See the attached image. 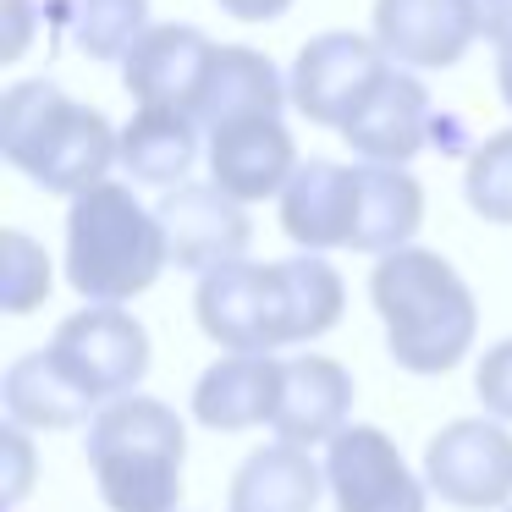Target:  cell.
I'll return each mask as SVG.
<instances>
[{
    "mask_svg": "<svg viewBox=\"0 0 512 512\" xmlns=\"http://www.w3.org/2000/svg\"><path fill=\"white\" fill-rule=\"evenodd\" d=\"M6 457H12V501H23L28 474H34V446H28V430L6 424Z\"/></svg>",
    "mask_w": 512,
    "mask_h": 512,
    "instance_id": "83f0119b",
    "label": "cell"
},
{
    "mask_svg": "<svg viewBox=\"0 0 512 512\" xmlns=\"http://www.w3.org/2000/svg\"><path fill=\"white\" fill-rule=\"evenodd\" d=\"M424 485L463 512L512 507V430L490 413L452 419L424 446Z\"/></svg>",
    "mask_w": 512,
    "mask_h": 512,
    "instance_id": "52a82bcc",
    "label": "cell"
},
{
    "mask_svg": "<svg viewBox=\"0 0 512 512\" xmlns=\"http://www.w3.org/2000/svg\"><path fill=\"white\" fill-rule=\"evenodd\" d=\"M292 0H221V12L237 17V23H276V17H287Z\"/></svg>",
    "mask_w": 512,
    "mask_h": 512,
    "instance_id": "f546056e",
    "label": "cell"
},
{
    "mask_svg": "<svg viewBox=\"0 0 512 512\" xmlns=\"http://www.w3.org/2000/svg\"><path fill=\"white\" fill-rule=\"evenodd\" d=\"M391 78V61L375 39L364 34H314L292 61V105L309 116L314 127H336L342 133L358 111L380 94Z\"/></svg>",
    "mask_w": 512,
    "mask_h": 512,
    "instance_id": "ba28073f",
    "label": "cell"
},
{
    "mask_svg": "<svg viewBox=\"0 0 512 512\" xmlns=\"http://www.w3.org/2000/svg\"><path fill=\"white\" fill-rule=\"evenodd\" d=\"M50 287H56V281H50V254L23 232V226H12L6 243H0V309L34 314L39 303L50 298Z\"/></svg>",
    "mask_w": 512,
    "mask_h": 512,
    "instance_id": "d4e9b609",
    "label": "cell"
},
{
    "mask_svg": "<svg viewBox=\"0 0 512 512\" xmlns=\"http://www.w3.org/2000/svg\"><path fill=\"white\" fill-rule=\"evenodd\" d=\"M0 155L45 193L78 199L111 182V166H122V133L56 83L28 78L0 94Z\"/></svg>",
    "mask_w": 512,
    "mask_h": 512,
    "instance_id": "7a4b0ae2",
    "label": "cell"
},
{
    "mask_svg": "<svg viewBox=\"0 0 512 512\" xmlns=\"http://www.w3.org/2000/svg\"><path fill=\"white\" fill-rule=\"evenodd\" d=\"M479 39H490L496 50H512V0H474Z\"/></svg>",
    "mask_w": 512,
    "mask_h": 512,
    "instance_id": "4316f807",
    "label": "cell"
},
{
    "mask_svg": "<svg viewBox=\"0 0 512 512\" xmlns=\"http://www.w3.org/2000/svg\"><path fill=\"white\" fill-rule=\"evenodd\" d=\"M474 39V0H375V45L402 72L457 67Z\"/></svg>",
    "mask_w": 512,
    "mask_h": 512,
    "instance_id": "7c38bea8",
    "label": "cell"
},
{
    "mask_svg": "<svg viewBox=\"0 0 512 512\" xmlns=\"http://www.w3.org/2000/svg\"><path fill=\"white\" fill-rule=\"evenodd\" d=\"M45 353L56 358V369L94 402V408H105V402L133 397V386L144 380L149 331L127 309H100V303H89V309L67 314V320L56 325Z\"/></svg>",
    "mask_w": 512,
    "mask_h": 512,
    "instance_id": "8992f818",
    "label": "cell"
},
{
    "mask_svg": "<svg viewBox=\"0 0 512 512\" xmlns=\"http://www.w3.org/2000/svg\"><path fill=\"white\" fill-rule=\"evenodd\" d=\"M281 232L303 248V254H325V248H353L358 232V166L342 160H303L298 177L281 193Z\"/></svg>",
    "mask_w": 512,
    "mask_h": 512,
    "instance_id": "5bb4252c",
    "label": "cell"
},
{
    "mask_svg": "<svg viewBox=\"0 0 512 512\" xmlns=\"http://www.w3.org/2000/svg\"><path fill=\"white\" fill-rule=\"evenodd\" d=\"M193 314L199 331L210 342H221L226 353H254L270 358L276 347L298 342L292 331V292H287V270L276 265H221L199 281L193 292Z\"/></svg>",
    "mask_w": 512,
    "mask_h": 512,
    "instance_id": "5b68a950",
    "label": "cell"
},
{
    "mask_svg": "<svg viewBox=\"0 0 512 512\" xmlns=\"http://www.w3.org/2000/svg\"><path fill=\"white\" fill-rule=\"evenodd\" d=\"M353 419V375L325 353H303L287 364V391L276 413V441L287 446H331Z\"/></svg>",
    "mask_w": 512,
    "mask_h": 512,
    "instance_id": "e0dca14e",
    "label": "cell"
},
{
    "mask_svg": "<svg viewBox=\"0 0 512 512\" xmlns=\"http://www.w3.org/2000/svg\"><path fill=\"white\" fill-rule=\"evenodd\" d=\"M210 34L193 23H155L122 61V83L138 100V111H199L204 83L215 72Z\"/></svg>",
    "mask_w": 512,
    "mask_h": 512,
    "instance_id": "8fae6325",
    "label": "cell"
},
{
    "mask_svg": "<svg viewBox=\"0 0 512 512\" xmlns=\"http://www.w3.org/2000/svg\"><path fill=\"white\" fill-rule=\"evenodd\" d=\"M463 193H468V210L485 215L490 226H512V127L474 144Z\"/></svg>",
    "mask_w": 512,
    "mask_h": 512,
    "instance_id": "cb8c5ba5",
    "label": "cell"
},
{
    "mask_svg": "<svg viewBox=\"0 0 512 512\" xmlns=\"http://www.w3.org/2000/svg\"><path fill=\"white\" fill-rule=\"evenodd\" d=\"M320 490H325V468L303 446L270 441L237 463L226 512H314Z\"/></svg>",
    "mask_w": 512,
    "mask_h": 512,
    "instance_id": "d6986e66",
    "label": "cell"
},
{
    "mask_svg": "<svg viewBox=\"0 0 512 512\" xmlns=\"http://www.w3.org/2000/svg\"><path fill=\"white\" fill-rule=\"evenodd\" d=\"M298 144H292L281 116H248V122L215 127L210 133V177L237 204L281 199L287 182L298 177Z\"/></svg>",
    "mask_w": 512,
    "mask_h": 512,
    "instance_id": "4fadbf2b",
    "label": "cell"
},
{
    "mask_svg": "<svg viewBox=\"0 0 512 512\" xmlns=\"http://www.w3.org/2000/svg\"><path fill=\"white\" fill-rule=\"evenodd\" d=\"M199 160V122L188 111H133L122 127V171L149 188H182Z\"/></svg>",
    "mask_w": 512,
    "mask_h": 512,
    "instance_id": "7402d4cb",
    "label": "cell"
},
{
    "mask_svg": "<svg viewBox=\"0 0 512 512\" xmlns=\"http://www.w3.org/2000/svg\"><path fill=\"white\" fill-rule=\"evenodd\" d=\"M171 265L166 232L155 210L138 204L127 182H100L78 193L67 210V281L83 303L122 309L127 298L149 292Z\"/></svg>",
    "mask_w": 512,
    "mask_h": 512,
    "instance_id": "3957f363",
    "label": "cell"
},
{
    "mask_svg": "<svg viewBox=\"0 0 512 512\" xmlns=\"http://www.w3.org/2000/svg\"><path fill=\"white\" fill-rule=\"evenodd\" d=\"M507 512H512V507H507Z\"/></svg>",
    "mask_w": 512,
    "mask_h": 512,
    "instance_id": "1f68e13d",
    "label": "cell"
},
{
    "mask_svg": "<svg viewBox=\"0 0 512 512\" xmlns=\"http://www.w3.org/2000/svg\"><path fill=\"white\" fill-rule=\"evenodd\" d=\"M287 94H292V83L276 72V61H265L248 45H221L193 122H199L204 133H215V127L248 122V116H281Z\"/></svg>",
    "mask_w": 512,
    "mask_h": 512,
    "instance_id": "ac0fdd59",
    "label": "cell"
},
{
    "mask_svg": "<svg viewBox=\"0 0 512 512\" xmlns=\"http://www.w3.org/2000/svg\"><path fill=\"white\" fill-rule=\"evenodd\" d=\"M6 424L17 430H72V424H94V402L56 369L50 353H23L6 369Z\"/></svg>",
    "mask_w": 512,
    "mask_h": 512,
    "instance_id": "44dd1931",
    "label": "cell"
},
{
    "mask_svg": "<svg viewBox=\"0 0 512 512\" xmlns=\"http://www.w3.org/2000/svg\"><path fill=\"white\" fill-rule=\"evenodd\" d=\"M496 89H501V100H507V111H512V50H501V61H496Z\"/></svg>",
    "mask_w": 512,
    "mask_h": 512,
    "instance_id": "4dcf8cb0",
    "label": "cell"
},
{
    "mask_svg": "<svg viewBox=\"0 0 512 512\" xmlns=\"http://www.w3.org/2000/svg\"><path fill=\"white\" fill-rule=\"evenodd\" d=\"M424 221V188L402 166H358V232L353 254H402Z\"/></svg>",
    "mask_w": 512,
    "mask_h": 512,
    "instance_id": "ffe728a7",
    "label": "cell"
},
{
    "mask_svg": "<svg viewBox=\"0 0 512 512\" xmlns=\"http://www.w3.org/2000/svg\"><path fill=\"white\" fill-rule=\"evenodd\" d=\"M188 430L160 397L105 402L89 424V468L111 512H177Z\"/></svg>",
    "mask_w": 512,
    "mask_h": 512,
    "instance_id": "277c9868",
    "label": "cell"
},
{
    "mask_svg": "<svg viewBox=\"0 0 512 512\" xmlns=\"http://www.w3.org/2000/svg\"><path fill=\"white\" fill-rule=\"evenodd\" d=\"M474 397L490 419L512 424V336L496 347H485V358H479V369H474Z\"/></svg>",
    "mask_w": 512,
    "mask_h": 512,
    "instance_id": "484cf974",
    "label": "cell"
},
{
    "mask_svg": "<svg viewBox=\"0 0 512 512\" xmlns=\"http://www.w3.org/2000/svg\"><path fill=\"white\" fill-rule=\"evenodd\" d=\"M281 391H287V364L254 358V353H226L193 386V419L204 430H221V435L254 430V424H276Z\"/></svg>",
    "mask_w": 512,
    "mask_h": 512,
    "instance_id": "9a60e30c",
    "label": "cell"
},
{
    "mask_svg": "<svg viewBox=\"0 0 512 512\" xmlns=\"http://www.w3.org/2000/svg\"><path fill=\"white\" fill-rule=\"evenodd\" d=\"M380 320H386V353L408 375H446L468 358L479 336V303L468 281L430 248H402L375 259L369 276Z\"/></svg>",
    "mask_w": 512,
    "mask_h": 512,
    "instance_id": "6da1fadb",
    "label": "cell"
},
{
    "mask_svg": "<svg viewBox=\"0 0 512 512\" xmlns=\"http://www.w3.org/2000/svg\"><path fill=\"white\" fill-rule=\"evenodd\" d=\"M155 221L166 232L171 265L182 270H210L221 265H243L248 243H254V221H248V204H237L232 193H221L215 182H182V188L160 193Z\"/></svg>",
    "mask_w": 512,
    "mask_h": 512,
    "instance_id": "30bf717a",
    "label": "cell"
},
{
    "mask_svg": "<svg viewBox=\"0 0 512 512\" xmlns=\"http://www.w3.org/2000/svg\"><path fill=\"white\" fill-rule=\"evenodd\" d=\"M435 122H430V89L419 83V72L391 67V78L380 83V94L342 127L347 149L364 155V166H402L430 144Z\"/></svg>",
    "mask_w": 512,
    "mask_h": 512,
    "instance_id": "2e32d148",
    "label": "cell"
},
{
    "mask_svg": "<svg viewBox=\"0 0 512 512\" xmlns=\"http://www.w3.org/2000/svg\"><path fill=\"white\" fill-rule=\"evenodd\" d=\"M61 23L89 61H127L149 34V0H61Z\"/></svg>",
    "mask_w": 512,
    "mask_h": 512,
    "instance_id": "603a6c76",
    "label": "cell"
},
{
    "mask_svg": "<svg viewBox=\"0 0 512 512\" xmlns=\"http://www.w3.org/2000/svg\"><path fill=\"white\" fill-rule=\"evenodd\" d=\"M6 28H12V34H6V56H23L28 50V34H34V0H6Z\"/></svg>",
    "mask_w": 512,
    "mask_h": 512,
    "instance_id": "f1b7e54d",
    "label": "cell"
},
{
    "mask_svg": "<svg viewBox=\"0 0 512 512\" xmlns=\"http://www.w3.org/2000/svg\"><path fill=\"white\" fill-rule=\"evenodd\" d=\"M325 490L336 512H424L430 485L402 463L397 441L375 424H347L325 446Z\"/></svg>",
    "mask_w": 512,
    "mask_h": 512,
    "instance_id": "9c48e42d",
    "label": "cell"
}]
</instances>
